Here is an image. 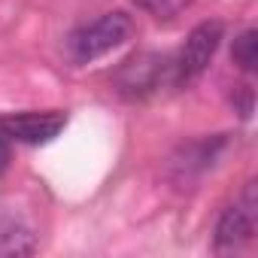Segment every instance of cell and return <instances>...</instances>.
Listing matches in <instances>:
<instances>
[{"label": "cell", "instance_id": "cell-10", "mask_svg": "<svg viewBox=\"0 0 258 258\" xmlns=\"http://www.w3.org/2000/svg\"><path fill=\"white\" fill-rule=\"evenodd\" d=\"M10 167V140L0 134V173Z\"/></svg>", "mask_w": 258, "mask_h": 258}, {"label": "cell", "instance_id": "cell-3", "mask_svg": "<svg viewBox=\"0 0 258 258\" xmlns=\"http://www.w3.org/2000/svg\"><path fill=\"white\" fill-rule=\"evenodd\" d=\"M222 37H225V25H222V22H216V19H213V22H201V25L188 34L182 52H179L176 61H173V82H176V85H191V82L210 67V61H213V55H216Z\"/></svg>", "mask_w": 258, "mask_h": 258}, {"label": "cell", "instance_id": "cell-7", "mask_svg": "<svg viewBox=\"0 0 258 258\" xmlns=\"http://www.w3.org/2000/svg\"><path fill=\"white\" fill-rule=\"evenodd\" d=\"M37 249L34 231L25 228L22 222L4 219L0 222V258H19V255H31Z\"/></svg>", "mask_w": 258, "mask_h": 258}, {"label": "cell", "instance_id": "cell-4", "mask_svg": "<svg viewBox=\"0 0 258 258\" xmlns=\"http://www.w3.org/2000/svg\"><path fill=\"white\" fill-rule=\"evenodd\" d=\"M167 76L173 79V61L161 58V55H152V52H143V55L127 58L115 70V91L137 100V97H146V94L158 91Z\"/></svg>", "mask_w": 258, "mask_h": 258}, {"label": "cell", "instance_id": "cell-2", "mask_svg": "<svg viewBox=\"0 0 258 258\" xmlns=\"http://www.w3.org/2000/svg\"><path fill=\"white\" fill-rule=\"evenodd\" d=\"M255 225H258L255 182H246L243 191L237 195V201L231 207H225V213L216 222V237H213L216 252H234V249H243L246 243H252Z\"/></svg>", "mask_w": 258, "mask_h": 258}, {"label": "cell", "instance_id": "cell-8", "mask_svg": "<svg viewBox=\"0 0 258 258\" xmlns=\"http://www.w3.org/2000/svg\"><path fill=\"white\" fill-rule=\"evenodd\" d=\"M231 58L240 70L252 73L258 67V31L255 28H246L237 40H234V49H231Z\"/></svg>", "mask_w": 258, "mask_h": 258}, {"label": "cell", "instance_id": "cell-9", "mask_svg": "<svg viewBox=\"0 0 258 258\" xmlns=\"http://www.w3.org/2000/svg\"><path fill=\"white\" fill-rule=\"evenodd\" d=\"M134 4H137L140 10L158 16V19H170V16H176L179 10L188 7V0H134Z\"/></svg>", "mask_w": 258, "mask_h": 258}, {"label": "cell", "instance_id": "cell-5", "mask_svg": "<svg viewBox=\"0 0 258 258\" xmlns=\"http://www.w3.org/2000/svg\"><path fill=\"white\" fill-rule=\"evenodd\" d=\"M67 124V115L58 109L46 112H13V115H0V134L16 143L28 146H43L52 143Z\"/></svg>", "mask_w": 258, "mask_h": 258}, {"label": "cell", "instance_id": "cell-6", "mask_svg": "<svg viewBox=\"0 0 258 258\" xmlns=\"http://www.w3.org/2000/svg\"><path fill=\"white\" fill-rule=\"evenodd\" d=\"M228 140L219 134V137H210V140H195L188 146H182L173 158H170V176L176 185H191L198 182L216 161L219 155L225 152Z\"/></svg>", "mask_w": 258, "mask_h": 258}, {"label": "cell", "instance_id": "cell-1", "mask_svg": "<svg viewBox=\"0 0 258 258\" xmlns=\"http://www.w3.org/2000/svg\"><path fill=\"white\" fill-rule=\"evenodd\" d=\"M131 34H134L131 16L106 13V16L94 19L91 25H82L79 31H73L67 37V58L73 64H91V61L103 58L106 52H112L115 46H121Z\"/></svg>", "mask_w": 258, "mask_h": 258}]
</instances>
